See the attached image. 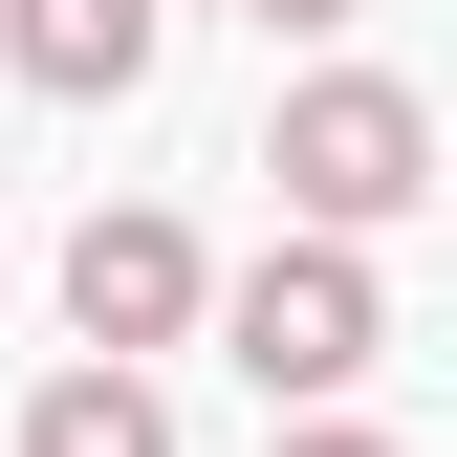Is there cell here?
Returning <instances> with one entry per match:
<instances>
[{
	"label": "cell",
	"mask_w": 457,
	"mask_h": 457,
	"mask_svg": "<svg viewBox=\"0 0 457 457\" xmlns=\"http://www.w3.org/2000/svg\"><path fill=\"white\" fill-rule=\"evenodd\" d=\"M240 22H283V44H305V22H349V0H240Z\"/></svg>",
	"instance_id": "cell-7"
},
{
	"label": "cell",
	"mask_w": 457,
	"mask_h": 457,
	"mask_svg": "<svg viewBox=\"0 0 457 457\" xmlns=\"http://www.w3.org/2000/svg\"><path fill=\"white\" fill-rule=\"evenodd\" d=\"M22 457H175V414H153V370H131V349H87V370H44V392H22Z\"/></svg>",
	"instance_id": "cell-5"
},
{
	"label": "cell",
	"mask_w": 457,
	"mask_h": 457,
	"mask_svg": "<svg viewBox=\"0 0 457 457\" xmlns=\"http://www.w3.org/2000/svg\"><path fill=\"white\" fill-rule=\"evenodd\" d=\"M153 22H175V0H0V66L44 109H131L153 87Z\"/></svg>",
	"instance_id": "cell-4"
},
{
	"label": "cell",
	"mask_w": 457,
	"mask_h": 457,
	"mask_svg": "<svg viewBox=\"0 0 457 457\" xmlns=\"http://www.w3.org/2000/svg\"><path fill=\"white\" fill-rule=\"evenodd\" d=\"M283 457H392V436H349V414H305V436H283Z\"/></svg>",
	"instance_id": "cell-6"
},
{
	"label": "cell",
	"mask_w": 457,
	"mask_h": 457,
	"mask_svg": "<svg viewBox=\"0 0 457 457\" xmlns=\"http://www.w3.org/2000/svg\"><path fill=\"white\" fill-rule=\"evenodd\" d=\"M262 175H283V218H327V240H370V218H414V196H436V109L392 87V66H327V87H283Z\"/></svg>",
	"instance_id": "cell-2"
},
{
	"label": "cell",
	"mask_w": 457,
	"mask_h": 457,
	"mask_svg": "<svg viewBox=\"0 0 457 457\" xmlns=\"http://www.w3.org/2000/svg\"><path fill=\"white\" fill-rule=\"evenodd\" d=\"M196 305H218V262H196L153 196H109L87 240H66V327H87V349H175Z\"/></svg>",
	"instance_id": "cell-3"
},
{
	"label": "cell",
	"mask_w": 457,
	"mask_h": 457,
	"mask_svg": "<svg viewBox=\"0 0 457 457\" xmlns=\"http://www.w3.org/2000/svg\"><path fill=\"white\" fill-rule=\"evenodd\" d=\"M218 349H240L262 414H327L370 349H392V305H370V240H327V218H283V240L218 283Z\"/></svg>",
	"instance_id": "cell-1"
}]
</instances>
